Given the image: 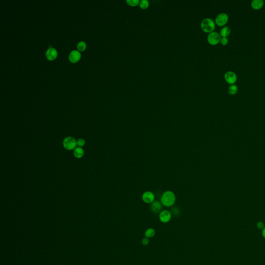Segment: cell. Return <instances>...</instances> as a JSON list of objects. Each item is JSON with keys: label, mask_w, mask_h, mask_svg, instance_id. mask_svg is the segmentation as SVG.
Instances as JSON below:
<instances>
[{"label": "cell", "mask_w": 265, "mask_h": 265, "mask_svg": "<svg viewBox=\"0 0 265 265\" xmlns=\"http://www.w3.org/2000/svg\"><path fill=\"white\" fill-rule=\"evenodd\" d=\"M161 201L163 205L166 207H171L175 203V195L171 191H166L162 196Z\"/></svg>", "instance_id": "cell-1"}, {"label": "cell", "mask_w": 265, "mask_h": 265, "mask_svg": "<svg viewBox=\"0 0 265 265\" xmlns=\"http://www.w3.org/2000/svg\"><path fill=\"white\" fill-rule=\"evenodd\" d=\"M201 28L206 33L212 32L215 28L214 21L210 18H205L201 23Z\"/></svg>", "instance_id": "cell-2"}, {"label": "cell", "mask_w": 265, "mask_h": 265, "mask_svg": "<svg viewBox=\"0 0 265 265\" xmlns=\"http://www.w3.org/2000/svg\"><path fill=\"white\" fill-rule=\"evenodd\" d=\"M221 38L220 33L213 31L208 35L207 40L210 45H216L220 42Z\"/></svg>", "instance_id": "cell-3"}, {"label": "cell", "mask_w": 265, "mask_h": 265, "mask_svg": "<svg viewBox=\"0 0 265 265\" xmlns=\"http://www.w3.org/2000/svg\"><path fill=\"white\" fill-rule=\"evenodd\" d=\"M63 145L65 149L68 150H72L76 148L77 141L75 138L72 137H68L65 138L63 140Z\"/></svg>", "instance_id": "cell-4"}, {"label": "cell", "mask_w": 265, "mask_h": 265, "mask_svg": "<svg viewBox=\"0 0 265 265\" xmlns=\"http://www.w3.org/2000/svg\"><path fill=\"white\" fill-rule=\"evenodd\" d=\"M228 19L229 17L226 13H221L215 18V23L220 27H223L227 23Z\"/></svg>", "instance_id": "cell-5"}, {"label": "cell", "mask_w": 265, "mask_h": 265, "mask_svg": "<svg viewBox=\"0 0 265 265\" xmlns=\"http://www.w3.org/2000/svg\"><path fill=\"white\" fill-rule=\"evenodd\" d=\"M224 78L226 81L230 85H234L237 80V76L233 71H227L225 73Z\"/></svg>", "instance_id": "cell-6"}, {"label": "cell", "mask_w": 265, "mask_h": 265, "mask_svg": "<svg viewBox=\"0 0 265 265\" xmlns=\"http://www.w3.org/2000/svg\"><path fill=\"white\" fill-rule=\"evenodd\" d=\"M160 220L163 223H167L170 221L171 219V214L167 210L162 211L159 215Z\"/></svg>", "instance_id": "cell-7"}, {"label": "cell", "mask_w": 265, "mask_h": 265, "mask_svg": "<svg viewBox=\"0 0 265 265\" xmlns=\"http://www.w3.org/2000/svg\"><path fill=\"white\" fill-rule=\"evenodd\" d=\"M142 199L145 203L147 204H150L154 201L155 199V196L153 193L151 192L147 191L143 194L142 196Z\"/></svg>", "instance_id": "cell-8"}, {"label": "cell", "mask_w": 265, "mask_h": 265, "mask_svg": "<svg viewBox=\"0 0 265 265\" xmlns=\"http://www.w3.org/2000/svg\"><path fill=\"white\" fill-rule=\"evenodd\" d=\"M46 55L48 60H53L57 56V51L55 48H49L46 53Z\"/></svg>", "instance_id": "cell-9"}, {"label": "cell", "mask_w": 265, "mask_h": 265, "mask_svg": "<svg viewBox=\"0 0 265 265\" xmlns=\"http://www.w3.org/2000/svg\"><path fill=\"white\" fill-rule=\"evenodd\" d=\"M80 53L77 50H73L70 53L69 55V59L72 62H76L79 60L80 58Z\"/></svg>", "instance_id": "cell-10"}, {"label": "cell", "mask_w": 265, "mask_h": 265, "mask_svg": "<svg viewBox=\"0 0 265 265\" xmlns=\"http://www.w3.org/2000/svg\"><path fill=\"white\" fill-rule=\"evenodd\" d=\"M264 4V0H253L251 2V7L255 10H260Z\"/></svg>", "instance_id": "cell-11"}, {"label": "cell", "mask_w": 265, "mask_h": 265, "mask_svg": "<svg viewBox=\"0 0 265 265\" xmlns=\"http://www.w3.org/2000/svg\"><path fill=\"white\" fill-rule=\"evenodd\" d=\"M151 209L153 212L158 213L162 209V204L158 201H155L152 204Z\"/></svg>", "instance_id": "cell-12"}, {"label": "cell", "mask_w": 265, "mask_h": 265, "mask_svg": "<svg viewBox=\"0 0 265 265\" xmlns=\"http://www.w3.org/2000/svg\"><path fill=\"white\" fill-rule=\"evenodd\" d=\"M231 32L230 27L228 26H224L220 31V35L222 38H227Z\"/></svg>", "instance_id": "cell-13"}, {"label": "cell", "mask_w": 265, "mask_h": 265, "mask_svg": "<svg viewBox=\"0 0 265 265\" xmlns=\"http://www.w3.org/2000/svg\"><path fill=\"white\" fill-rule=\"evenodd\" d=\"M74 155L77 158H82L84 155V151L81 147H76L74 151Z\"/></svg>", "instance_id": "cell-14"}, {"label": "cell", "mask_w": 265, "mask_h": 265, "mask_svg": "<svg viewBox=\"0 0 265 265\" xmlns=\"http://www.w3.org/2000/svg\"><path fill=\"white\" fill-rule=\"evenodd\" d=\"M238 86L235 84L231 85L228 89V92L231 95H235L238 92Z\"/></svg>", "instance_id": "cell-15"}, {"label": "cell", "mask_w": 265, "mask_h": 265, "mask_svg": "<svg viewBox=\"0 0 265 265\" xmlns=\"http://www.w3.org/2000/svg\"><path fill=\"white\" fill-rule=\"evenodd\" d=\"M155 235V230L151 228L147 229L145 230V237L148 238L153 237Z\"/></svg>", "instance_id": "cell-16"}, {"label": "cell", "mask_w": 265, "mask_h": 265, "mask_svg": "<svg viewBox=\"0 0 265 265\" xmlns=\"http://www.w3.org/2000/svg\"><path fill=\"white\" fill-rule=\"evenodd\" d=\"M139 5L142 10H146L149 6V2L148 0H141Z\"/></svg>", "instance_id": "cell-17"}, {"label": "cell", "mask_w": 265, "mask_h": 265, "mask_svg": "<svg viewBox=\"0 0 265 265\" xmlns=\"http://www.w3.org/2000/svg\"><path fill=\"white\" fill-rule=\"evenodd\" d=\"M126 3L128 5L130 6H137L139 4L140 1L139 0H126Z\"/></svg>", "instance_id": "cell-18"}, {"label": "cell", "mask_w": 265, "mask_h": 265, "mask_svg": "<svg viewBox=\"0 0 265 265\" xmlns=\"http://www.w3.org/2000/svg\"><path fill=\"white\" fill-rule=\"evenodd\" d=\"M85 47H86V44L84 42H80L78 44L77 48L78 50L83 51L85 49Z\"/></svg>", "instance_id": "cell-19"}, {"label": "cell", "mask_w": 265, "mask_h": 265, "mask_svg": "<svg viewBox=\"0 0 265 265\" xmlns=\"http://www.w3.org/2000/svg\"><path fill=\"white\" fill-rule=\"evenodd\" d=\"M85 140L82 138H80L77 141V145L79 147H82L85 145Z\"/></svg>", "instance_id": "cell-20"}, {"label": "cell", "mask_w": 265, "mask_h": 265, "mask_svg": "<svg viewBox=\"0 0 265 265\" xmlns=\"http://www.w3.org/2000/svg\"><path fill=\"white\" fill-rule=\"evenodd\" d=\"M221 43L223 46L227 45L228 43V39L227 38H222L221 40Z\"/></svg>", "instance_id": "cell-21"}, {"label": "cell", "mask_w": 265, "mask_h": 265, "mask_svg": "<svg viewBox=\"0 0 265 265\" xmlns=\"http://www.w3.org/2000/svg\"><path fill=\"white\" fill-rule=\"evenodd\" d=\"M142 242V244H143V245H144V246H147V245H148V244H149V238H144L143 240H142V242Z\"/></svg>", "instance_id": "cell-22"}, {"label": "cell", "mask_w": 265, "mask_h": 265, "mask_svg": "<svg viewBox=\"0 0 265 265\" xmlns=\"http://www.w3.org/2000/svg\"><path fill=\"white\" fill-rule=\"evenodd\" d=\"M257 227L259 229H263L265 227V225H264V223L262 222H260L258 223L257 224Z\"/></svg>", "instance_id": "cell-23"}, {"label": "cell", "mask_w": 265, "mask_h": 265, "mask_svg": "<svg viewBox=\"0 0 265 265\" xmlns=\"http://www.w3.org/2000/svg\"><path fill=\"white\" fill-rule=\"evenodd\" d=\"M262 236L265 239V227L263 228V231H262Z\"/></svg>", "instance_id": "cell-24"}]
</instances>
